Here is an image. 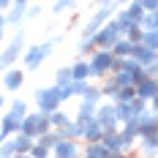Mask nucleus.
Returning <instances> with one entry per match:
<instances>
[{
	"instance_id": "6e6552de",
	"label": "nucleus",
	"mask_w": 158,
	"mask_h": 158,
	"mask_svg": "<svg viewBox=\"0 0 158 158\" xmlns=\"http://www.w3.org/2000/svg\"><path fill=\"white\" fill-rule=\"evenodd\" d=\"M134 90H136V98H142V101L150 104V101L158 95V82H156V79H150V77H144L142 82L134 85Z\"/></svg>"
},
{
	"instance_id": "bb28decb",
	"label": "nucleus",
	"mask_w": 158,
	"mask_h": 158,
	"mask_svg": "<svg viewBox=\"0 0 158 158\" xmlns=\"http://www.w3.org/2000/svg\"><path fill=\"white\" fill-rule=\"evenodd\" d=\"M112 79H114L117 90H120V87H134V77H131L128 71H120V74H112Z\"/></svg>"
},
{
	"instance_id": "a19ab883",
	"label": "nucleus",
	"mask_w": 158,
	"mask_h": 158,
	"mask_svg": "<svg viewBox=\"0 0 158 158\" xmlns=\"http://www.w3.org/2000/svg\"><path fill=\"white\" fill-rule=\"evenodd\" d=\"M3 106H6V98H3V95H0V112H3Z\"/></svg>"
},
{
	"instance_id": "6ab92c4d",
	"label": "nucleus",
	"mask_w": 158,
	"mask_h": 158,
	"mask_svg": "<svg viewBox=\"0 0 158 158\" xmlns=\"http://www.w3.org/2000/svg\"><path fill=\"white\" fill-rule=\"evenodd\" d=\"M131 47H134V44H131V41H128V38H120V41H114V44H112V55H114V57H131Z\"/></svg>"
},
{
	"instance_id": "c9c22d12",
	"label": "nucleus",
	"mask_w": 158,
	"mask_h": 158,
	"mask_svg": "<svg viewBox=\"0 0 158 158\" xmlns=\"http://www.w3.org/2000/svg\"><path fill=\"white\" fill-rule=\"evenodd\" d=\"M74 6H77L74 0H57V3L52 6V11H55V14H63V11H68V8H74Z\"/></svg>"
},
{
	"instance_id": "393cba45",
	"label": "nucleus",
	"mask_w": 158,
	"mask_h": 158,
	"mask_svg": "<svg viewBox=\"0 0 158 158\" xmlns=\"http://www.w3.org/2000/svg\"><path fill=\"white\" fill-rule=\"evenodd\" d=\"M136 98V90L134 87H120L117 93L112 95V104H126V101H134Z\"/></svg>"
},
{
	"instance_id": "c85d7f7f",
	"label": "nucleus",
	"mask_w": 158,
	"mask_h": 158,
	"mask_svg": "<svg viewBox=\"0 0 158 158\" xmlns=\"http://www.w3.org/2000/svg\"><path fill=\"white\" fill-rule=\"evenodd\" d=\"M35 142H41V144H44V147H49V150H52V147H55V144L60 142V134H57V131H55V128H52V131H47V134H44V136H41V139H35Z\"/></svg>"
},
{
	"instance_id": "4be33fe9",
	"label": "nucleus",
	"mask_w": 158,
	"mask_h": 158,
	"mask_svg": "<svg viewBox=\"0 0 158 158\" xmlns=\"http://www.w3.org/2000/svg\"><path fill=\"white\" fill-rule=\"evenodd\" d=\"M8 114H11L14 120L22 123V120H25V114H27V104H25V101H19V98H14V101H11V106H8Z\"/></svg>"
},
{
	"instance_id": "ea45409f",
	"label": "nucleus",
	"mask_w": 158,
	"mask_h": 158,
	"mask_svg": "<svg viewBox=\"0 0 158 158\" xmlns=\"http://www.w3.org/2000/svg\"><path fill=\"white\" fill-rule=\"evenodd\" d=\"M3 27H6V14L0 11V38H3Z\"/></svg>"
},
{
	"instance_id": "4c0bfd02",
	"label": "nucleus",
	"mask_w": 158,
	"mask_h": 158,
	"mask_svg": "<svg viewBox=\"0 0 158 158\" xmlns=\"http://www.w3.org/2000/svg\"><path fill=\"white\" fill-rule=\"evenodd\" d=\"M142 8L144 14H153V11H158V0H142Z\"/></svg>"
},
{
	"instance_id": "f03ea898",
	"label": "nucleus",
	"mask_w": 158,
	"mask_h": 158,
	"mask_svg": "<svg viewBox=\"0 0 158 158\" xmlns=\"http://www.w3.org/2000/svg\"><path fill=\"white\" fill-rule=\"evenodd\" d=\"M87 63H90V74H93V77H106V74H112L114 55H112L109 49H95Z\"/></svg>"
},
{
	"instance_id": "7c9ffc66",
	"label": "nucleus",
	"mask_w": 158,
	"mask_h": 158,
	"mask_svg": "<svg viewBox=\"0 0 158 158\" xmlns=\"http://www.w3.org/2000/svg\"><path fill=\"white\" fill-rule=\"evenodd\" d=\"M47 117H49V126L55 128V131H57L60 126H65V123H68V114H63L60 109H57V112H52V114H47Z\"/></svg>"
},
{
	"instance_id": "aec40b11",
	"label": "nucleus",
	"mask_w": 158,
	"mask_h": 158,
	"mask_svg": "<svg viewBox=\"0 0 158 158\" xmlns=\"http://www.w3.org/2000/svg\"><path fill=\"white\" fill-rule=\"evenodd\" d=\"M95 104H90V101H82V106H79V112H77V123H87V120H93L95 117Z\"/></svg>"
},
{
	"instance_id": "4468645a",
	"label": "nucleus",
	"mask_w": 158,
	"mask_h": 158,
	"mask_svg": "<svg viewBox=\"0 0 158 158\" xmlns=\"http://www.w3.org/2000/svg\"><path fill=\"white\" fill-rule=\"evenodd\" d=\"M101 144L106 147V150H112V153H123L126 156V144H123V136H120V131H109V134H104V139H101Z\"/></svg>"
},
{
	"instance_id": "7ed1b4c3",
	"label": "nucleus",
	"mask_w": 158,
	"mask_h": 158,
	"mask_svg": "<svg viewBox=\"0 0 158 158\" xmlns=\"http://www.w3.org/2000/svg\"><path fill=\"white\" fill-rule=\"evenodd\" d=\"M35 104H38V112H44V114L57 112L60 109V93H57V87H41L35 93Z\"/></svg>"
},
{
	"instance_id": "20e7f679",
	"label": "nucleus",
	"mask_w": 158,
	"mask_h": 158,
	"mask_svg": "<svg viewBox=\"0 0 158 158\" xmlns=\"http://www.w3.org/2000/svg\"><path fill=\"white\" fill-rule=\"evenodd\" d=\"M120 38H123V30L114 25V19H109L101 30L95 33L93 41H95V47H98V49H112V44H114V41H120Z\"/></svg>"
},
{
	"instance_id": "5701e85b",
	"label": "nucleus",
	"mask_w": 158,
	"mask_h": 158,
	"mask_svg": "<svg viewBox=\"0 0 158 158\" xmlns=\"http://www.w3.org/2000/svg\"><path fill=\"white\" fill-rule=\"evenodd\" d=\"M82 158H106V147H104L101 142H90L87 147H85Z\"/></svg>"
},
{
	"instance_id": "a18cd8bd",
	"label": "nucleus",
	"mask_w": 158,
	"mask_h": 158,
	"mask_svg": "<svg viewBox=\"0 0 158 158\" xmlns=\"http://www.w3.org/2000/svg\"><path fill=\"white\" fill-rule=\"evenodd\" d=\"M98 3H104V0H98Z\"/></svg>"
},
{
	"instance_id": "f8f14e48",
	"label": "nucleus",
	"mask_w": 158,
	"mask_h": 158,
	"mask_svg": "<svg viewBox=\"0 0 158 158\" xmlns=\"http://www.w3.org/2000/svg\"><path fill=\"white\" fill-rule=\"evenodd\" d=\"M22 82H25V71L22 68H8L6 74H3V85H6V90L8 93H14L22 87Z\"/></svg>"
},
{
	"instance_id": "c756f323",
	"label": "nucleus",
	"mask_w": 158,
	"mask_h": 158,
	"mask_svg": "<svg viewBox=\"0 0 158 158\" xmlns=\"http://www.w3.org/2000/svg\"><path fill=\"white\" fill-rule=\"evenodd\" d=\"M139 44H142V47H147V49H153V52H158V33H147V30H144Z\"/></svg>"
},
{
	"instance_id": "423d86ee",
	"label": "nucleus",
	"mask_w": 158,
	"mask_h": 158,
	"mask_svg": "<svg viewBox=\"0 0 158 158\" xmlns=\"http://www.w3.org/2000/svg\"><path fill=\"white\" fill-rule=\"evenodd\" d=\"M52 44H55V41H47V44H38V47H30V49H27V52H25V68H27V71H35V68L49 57Z\"/></svg>"
},
{
	"instance_id": "c03bdc74",
	"label": "nucleus",
	"mask_w": 158,
	"mask_h": 158,
	"mask_svg": "<svg viewBox=\"0 0 158 158\" xmlns=\"http://www.w3.org/2000/svg\"><path fill=\"white\" fill-rule=\"evenodd\" d=\"M14 158H30V156H14Z\"/></svg>"
},
{
	"instance_id": "ddd939ff",
	"label": "nucleus",
	"mask_w": 158,
	"mask_h": 158,
	"mask_svg": "<svg viewBox=\"0 0 158 158\" xmlns=\"http://www.w3.org/2000/svg\"><path fill=\"white\" fill-rule=\"evenodd\" d=\"M156 55H158V52H153V49L142 47V44H134V47H131V60H136V63L144 65V68H147V65L156 60Z\"/></svg>"
},
{
	"instance_id": "a211bd4d",
	"label": "nucleus",
	"mask_w": 158,
	"mask_h": 158,
	"mask_svg": "<svg viewBox=\"0 0 158 158\" xmlns=\"http://www.w3.org/2000/svg\"><path fill=\"white\" fill-rule=\"evenodd\" d=\"M71 74H74V82H87V77H93L87 60H79L77 65H71Z\"/></svg>"
},
{
	"instance_id": "37998d69",
	"label": "nucleus",
	"mask_w": 158,
	"mask_h": 158,
	"mask_svg": "<svg viewBox=\"0 0 158 158\" xmlns=\"http://www.w3.org/2000/svg\"><path fill=\"white\" fill-rule=\"evenodd\" d=\"M114 3H131V0H114Z\"/></svg>"
},
{
	"instance_id": "b1692460",
	"label": "nucleus",
	"mask_w": 158,
	"mask_h": 158,
	"mask_svg": "<svg viewBox=\"0 0 158 158\" xmlns=\"http://www.w3.org/2000/svg\"><path fill=\"white\" fill-rule=\"evenodd\" d=\"M126 14L131 16V22H142V16H144V8H142V0H131L128 3V8H126Z\"/></svg>"
},
{
	"instance_id": "1a4fd4ad",
	"label": "nucleus",
	"mask_w": 158,
	"mask_h": 158,
	"mask_svg": "<svg viewBox=\"0 0 158 158\" xmlns=\"http://www.w3.org/2000/svg\"><path fill=\"white\" fill-rule=\"evenodd\" d=\"M136 123H139V139L147 136V134H156L158 131V114L156 112H142V114H136Z\"/></svg>"
},
{
	"instance_id": "f3484780",
	"label": "nucleus",
	"mask_w": 158,
	"mask_h": 158,
	"mask_svg": "<svg viewBox=\"0 0 158 158\" xmlns=\"http://www.w3.org/2000/svg\"><path fill=\"white\" fill-rule=\"evenodd\" d=\"M158 153V131L156 134H147V136H142V156L150 158Z\"/></svg>"
},
{
	"instance_id": "58836bf2",
	"label": "nucleus",
	"mask_w": 158,
	"mask_h": 158,
	"mask_svg": "<svg viewBox=\"0 0 158 158\" xmlns=\"http://www.w3.org/2000/svg\"><path fill=\"white\" fill-rule=\"evenodd\" d=\"M150 112H156V114H158V95L150 101Z\"/></svg>"
},
{
	"instance_id": "0eeeda50",
	"label": "nucleus",
	"mask_w": 158,
	"mask_h": 158,
	"mask_svg": "<svg viewBox=\"0 0 158 158\" xmlns=\"http://www.w3.org/2000/svg\"><path fill=\"white\" fill-rule=\"evenodd\" d=\"M95 120L101 123L104 134H109V131H120L117 114H114V104H101V106L95 109Z\"/></svg>"
},
{
	"instance_id": "9d476101",
	"label": "nucleus",
	"mask_w": 158,
	"mask_h": 158,
	"mask_svg": "<svg viewBox=\"0 0 158 158\" xmlns=\"http://www.w3.org/2000/svg\"><path fill=\"white\" fill-rule=\"evenodd\" d=\"M79 144L74 142V139H60V142L52 147V156L55 158H79Z\"/></svg>"
},
{
	"instance_id": "f704fd0d",
	"label": "nucleus",
	"mask_w": 158,
	"mask_h": 158,
	"mask_svg": "<svg viewBox=\"0 0 158 158\" xmlns=\"http://www.w3.org/2000/svg\"><path fill=\"white\" fill-rule=\"evenodd\" d=\"M16 156V147H14V139H6L0 144V158H14Z\"/></svg>"
},
{
	"instance_id": "79ce46f5",
	"label": "nucleus",
	"mask_w": 158,
	"mask_h": 158,
	"mask_svg": "<svg viewBox=\"0 0 158 158\" xmlns=\"http://www.w3.org/2000/svg\"><path fill=\"white\" fill-rule=\"evenodd\" d=\"M14 3H19V6H27V0H14Z\"/></svg>"
},
{
	"instance_id": "9b49d317",
	"label": "nucleus",
	"mask_w": 158,
	"mask_h": 158,
	"mask_svg": "<svg viewBox=\"0 0 158 158\" xmlns=\"http://www.w3.org/2000/svg\"><path fill=\"white\" fill-rule=\"evenodd\" d=\"M79 126H82V139H85L87 144L104 139V128H101V123H98L95 117H93V120H87V123H79Z\"/></svg>"
},
{
	"instance_id": "72a5a7b5",
	"label": "nucleus",
	"mask_w": 158,
	"mask_h": 158,
	"mask_svg": "<svg viewBox=\"0 0 158 158\" xmlns=\"http://www.w3.org/2000/svg\"><path fill=\"white\" fill-rule=\"evenodd\" d=\"M49 153H52L49 147H44L41 142H35V144L30 147V153H27V156H30V158H49Z\"/></svg>"
},
{
	"instance_id": "2f4dec72",
	"label": "nucleus",
	"mask_w": 158,
	"mask_h": 158,
	"mask_svg": "<svg viewBox=\"0 0 158 158\" xmlns=\"http://www.w3.org/2000/svg\"><path fill=\"white\" fill-rule=\"evenodd\" d=\"M142 27H139V25H131V27H128L126 30V35H123V38H128V41H131V44H139V41H142Z\"/></svg>"
},
{
	"instance_id": "cd10ccee",
	"label": "nucleus",
	"mask_w": 158,
	"mask_h": 158,
	"mask_svg": "<svg viewBox=\"0 0 158 158\" xmlns=\"http://www.w3.org/2000/svg\"><path fill=\"white\" fill-rule=\"evenodd\" d=\"M25 11H27L25 6H19V3H14V6H11V11L6 14V22H11V25H16V22H19V19L25 16Z\"/></svg>"
},
{
	"instance_id": "412c9836",
	"label": "nucleus",
	"mask_w": 158,
	"mask_h": 158,
	"mask_svg": "<svg viewBox=\"0 0 158 158\" xmlns=\"http://www.w3.org/2000/svg\"><path fill=\"white\" fill-rule=\"evenodd\" d=\"M35 144V139H30V136H22V134H16L14 139V147H16V156H27L30 153V147Z\"/></svg>"
},
{
	"instance_id": "dca6fc26",
	"label": "nucleus",
	"mask_w": 158,
	"mask_h": 158,
	"mask_svg": "<svg viewBox=\"0 0 158 158\" xmlns=\"http://www.w3.org/2000/svg\"><path fill=\"white\" fill-rule=\"evenodd\" d=\"M114 114H117V123H120V126L136 117V112H134V106H131V101H126V104H114Z\"/></svg>"
},
{
	"instance_id": "2eb2a0df",
	"label": "nucleus",
	"mask_w": 158,
	"mask_h": 158,
	"mask_svg": "<svg viewBox=\"0 0 158 158\" xmlns=\"http://www.w3.org/2000/svg\"><path fill=\"white\" fill-rule=\"evenodd\" d=\"M57 134H60V139H82V126H79L77 120H68L65 126H60L57 128Z\"/></svg>"
},
{
	"instance_id": "a878e982",
	"label": "nucleus",
	"mask_w": 158,
	"mask_h": 158,
	"mask_svg": "<svg viewBox=\"0 0 158 158\" xmlns=\"http://www.w3.org/2000/svg\"><path fill=\"white\" fill-rule=\"evenodd\" d=\"M71 82H74V74H71V68H57L55 87H63V85H71Z\"/></svg>"
},
{
	"instance_id": "e433bc0d",
	"label": "nucleus",
	"mask_w": 158,
	"mask_h": 158,
	"mask_svg": "<svg viewBox=\"0 0 158 158\" xmlns=\"http://www.w3.org/2000/svg\"><path fill=\"white\" fill-rule=\"evenodd\" d=\"M144 71H147V77H150V79H156V82H158V55H156V60L147 65Z\"/></svg>"
},
{
	"instance_id": "f257e3e1",
	"label": "nucleus",
	"mask_w": 158,
	"mask_h": 158,
	"mask_svg": "<svg viewBox=\"0 0 158 158\" xmlns=\"http://www.w3.org/2000/svg\"><path fill=\"white\" fill-rule=\"evenodd\" d=\"M47 131H52V126H49V117L44 112L25 114V120L19 123V134H22V136H30V139H41Z\"/></svg>"
},
{
	"instance_id": "473e14b6",
	"label": "nucleus",
	"mask_w": 158,
	"mask_h": 158,
	"mask_svg": "<svg viewBox=\"0 0 158 158\" xmlns=\"http://www.w3.org/2000/svg\"><path fill=\"white\" fill-rule=\"evenodd\" d=\"M82 101H90V104H95V106H98V101H101V90L87 85V90L82 93Z\"/></svg>"
},
{
	"instance_id": "39448f33",
	"label": "nucleus",
	"mask_w": 158,
	"mask_h": 158,
	"mask_svg": "<svg viewBox=\"0 0 158 158\" xmlns=\"http://www.w3.org/2000/svg\"><path fill=\"white\" fill-rule=\"evenodd\" d=\"M22 47H25V33L19 30L14 38H11V44L6 47V52L0 55V71H8V68L14 65V60L22 55Z\"/></svg>"
}]
</instances>
